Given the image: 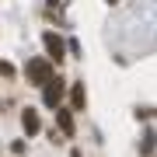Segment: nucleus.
<instances>
[{"mask_svg": "<svg viewBox=\"0 0 157 157\" xmlns=\"http://www.w3.org/2000/svg\"><path fill=\"white\" fill-rule=\"evenodd\" d=\"M28 77L35 80V84H49V80H52V70H49V63L32 59V63H28Z\"/></svg>", "mask_w": 157, "mask_h": 157, "instance_id": "1", "label": "nucleus"}, {"mask_svg": "<svg viewBox=\"0 0 157 157\" xmlns=\"http://www.w3.org/2000/svg\"><path fill=\"white\" fill-rule=\"evenodd\" d=\"M45 49H49V56H52V59H59V56H63V42H59L52 32H45Z\"/></svg>", "mask_w": 157, "mask_h": 157, "instance_id": "3", "label": "nucleus"}, {"mask_svg": "<svg viewBox=\"0 0 157 157\" xmlns=\"http://www.w3.org/2000/svg\"><path fill=\"white\" fill-rule=\"evenodd\" d=\"M59 98H63V84L59 80H49V84H45V105H56Z\"/></svg>", "mask_w": 157, "mask_h": 157, "instance_id": "2", "label": "nucleus"}, {"mask_svg": "<svg viewBox=\"0 0 157 157\" xmlns=\"http://www.w3.org/2000/svg\"><path fill=\"white\" fill-rule=\"evenodd\" d=\"M21 122H25V129H28V133H39V115H35L32 108H28V112L21 115Z\"/></svg>", "mask_w": 157, "mask_h": 157, "instance_id": "4", "label": "nucleus"}, {"mask_svg": "<svg viewBox=\"0 0 157 157\" xmlns=\"http://www.w3.org/2000/svg\"><path fill=\"white\" fill-rule=\"evenodd\" d=\"M108 4H115V0H108Z\"/></svg>", "mask_w": 157, "mask_h": 157, "instance_id": "8", "label": "nucleus"}, {"mask_svg": "<svg viewBox=\"0 0 157 157\" xmlns=\"http://www.w3.org/2000/svg\"><path fill=\"white\" fill-rule=\"evenodd\" d=\"M59 126H63V133H73V119H70V112H59Z\"/></svg>", "mask_w": 157, "mask_h": 157, "instance_id": "5", "label": "nucleus"}, {"mask_svg": "<svg viewBox=\"0 0 157 157\" xmlns=\"http://www.w3.org/2000/svg\"><path fill=\"white\" fill-rule=\"evenodd\" d=\"M70 157H80V154H77V150H73V154H70Z\"/></svg>", "mask_w": 157, "mask_h": 157, "instance_id": "7", "label": "nucleus"}, {"mask_svg": "<svg viewBox=\"0 0 157 157\" xmlns=\"http://www.w3.org/2000/svg\"><path fill=\"white\" fill-rule=\"evenodd\" d=\"M73 108H84V87H73Z\"/></svg>", "mask_w": 157, "mask_h": 157, "instance_id": "6", "label": "nucleus"}]
</instances>
